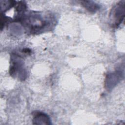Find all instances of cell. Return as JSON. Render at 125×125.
Listing matches in <instances>:
<instances>
[{
    "mask_svg": "<svg viewBox=\"0 0 125 125\" xmlns=\"http://www.w3.org/2000/svg\"><path fill=\"white\" fill-rule=\"evenodd\" d=\"M19 21L32 34H38L48 30L54 23V19L51 15H44L38 12L25 13Z\"/></svg>",
    "mask_w": 125,
    "mask_h": 125,
    "instance_id": "obj_1",
    "label": "cell"
},
{
    "mask_svg": "<svg viewBox=\"0 0 125 125\" xmlns=\"http://www.w3.org/2000/svg\"><path fill=\"white\" fill-rule=\"evenodd\" d=\"M9 74L14 78H17L21 81L26 78V71L24 67L23 62L20 56L13 54L11 58Z\"/></svg>",
    "mask_w": 125,
    "mask_h": 125,
    "instance_id": "obj_2",
    "label": "cell"
},
{
    "mask_svg": "<svg viewBox=\"0 0 125 125\" xmlns=\"http://www.w3.org/2000/svg\"><path fill=\"white\" fill-rule=\"evenodd\" d=\"M125 1H120L111 9L109 15L110 22L112 27H118L125 18Z\"/></svg>",
    "mask_w": 125,
    "mask_h": 125,
    "instance_id": "obj_3",
    "label": "cell"
},
{
    "mask_svg": "<svg viewBox=\"0 0 125 125\" xmlns=\"http://www.w3.org/2000/svg\"><path fill=\"white\" fill-rule=\"evenodd\" d=\"M122 73L119 71L109 73L106 77L105 85L108 90L112 89L120 82L121 79Z\"/></svg>",
    "mask_w": 125,
    "mask_h": 125,
    "instance_id": "obj_4",
    "label": "cell"
},
{
    "mask_svg": "<svg viewBox=\"0 0 125 125\" xmlns=\"http://www.w3.org/2000/svg\"><path fill=\"white\" fill-rule=\"evenodd\" d=\"M33 122L36 125H50V120L48 115L42 112H35L34 113Z\"/></svg>",
    "mask_w": 125,
    "mask_h": 125,
    "instance_id": "obj_5",
    "label": "cell"
},
{
    "mask_svg": "<svg viewBox=\"0 0 125 125\" xmlns=\"http://www.w3.org/2000/svg\"><path fill=\"white\" fill-rule=\"evenodd\" d=\"M81 3L83 7L90 12L94 13L98 11L100 8L99 5L92 1H82Z\"/></svg>",
    "mask_w": 125,
    "mask_h": 125,
    "instance_id": "obj_6",
    "label": "cell"
},
{
    "mask_svg": "<svg viewBox=\"0 0 125 125\" xmlns=\"http://www.w3.org/2000/svg\"><path fill=\"white\" fill-rule=\"evenodd\" d=\"M16 1L14 0H0L1 11L5 12L16 5Z\"/></svg>",
    "mask_w": 125,
    "mask_h": 125,
    "instance_id": "obj_7",
    "label": "cell"
},
{
    "mask_svg": "<svg viewBox=\"0 0 125 125\" xmlns=\"http://www.w3.org/2000/svg\"><path fill=\"white\" fill-rule=\"evenodd\" d=\"M9 20L8 17L4 16L2 13L1 14V17H0V28L2 30V28L7 24Z\"/></svg>",
    "mask_w": 125,
    "mask_h": 125,
    "instance_id": "obj_8",
    "label": "cell"
}]
</instances>
